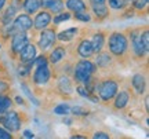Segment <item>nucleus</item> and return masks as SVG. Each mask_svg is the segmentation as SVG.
I'll list each match as a JSON object with an SVG mask.
<instances>
[{
	"label": "nucleus",
	"instance_id": "nucleus-1",
	"mask_svg": "<svg viewBox=\"0 0 149 139\" xmlns=\"http://www.w3.org/2000/svg\"><path fill=\"white\" fill-rule=\"evenodd\" d=\"M94 70H95V66L90 61L83 59V61L77 62V65L74 66V79L79 83H86L94 73Z\"/></svg>",
	"mask_w": 149,
	"mask_h": 139
},
{
	"label": "nucleus",
	"instance_id": "nucleus-2",
	"mask_svg": "<svg viewBox=\"0 0 149 139\" xmlns=\"http://www.w3.org/2000/svg\"><path fill=\"white\" fill-rule=\"evenodd\" d=\"M109 50L115 55H123L124 51L127 50V39L123 33H112L109 37Z\"/></svg>",
	"mask_w": 149,
	"mask_h": 139
},
{
	"label": "nucleus",
	"instance_id": "nucleus-3",
	"mask_svg": "<svg viewBox=\"0 0 149 139\" xmlns=\"http://www.w3.org/2000/svg\"><path fill=\"white\" fill-rule=\"evenodd\" d=\"M0 123L4 124V127L11 132H15L21 128V120L17 112H0Z\"/></svg>",
	"mask_w": 149,
	"mask_h": 139
},
{
	"label": "nucleus",
	"instance_id": "nucleus-4",
	"mask_svg": "<svg viewBox=\"0 0 149 139\" xmlns=\"http://www.w3.org/2000/svg\"><path fill=\"white\" fill-rule=\"evenodd\" d=\"M117 94V83L113 80H107L102 83L100 87V96L102 101H111L113 96Z\"/></svg>",
	"mask_w": 149,
	"mask_h": 139
},
{
	"label": "nucleus",
	"instance_id": "nucleus-5",
	"mask_svg": "<svg viewBox=\"0 0 149 139\" xmlns=\"http://www.w3.org/2000/svg\"><path fill=\"white\" fill-rule=\"evenodd\" d=\"M13 25V29H14V33L17 32H26L29 29H32L33 26V22L31 19V17L26 15V14H22V15H18L15 18L14 24Z\"/></svg>",
	"mask_w": 149,
	"mask_h": 139
},
{
	"label": "nucleus",
	"instance_id": "nucleus-6",
	"mask_svg": "<svg viewBox=\"0 0 149 139\" xmlns=\"http://www.w3.org/2000/svg\"><path fill=\"white\" fill-rule=\"evenodd\" d=\"M19 57H21V62L26 65H33V61H35V57H36V47L33 44L28 43L19 51Z\"/></svg>",
	"mask_w": 149,
	"mask_h": 139
},
{
	"label": "nucleus",
	"instance_id": "nucleus-7",
	"mask_svg": "<svg viewBox=\"0 0 149 139\" xmlns=\"http://www.w3.org/2000/svg\"><path fill=\"white\" fill-rule=\"evenodd\" d=\"M28 43H29V40H28V36L25 35V32H17L13 35L11 47H13V51H14V53H19Z\"/></svg>",
	"mask_w": 149,
	"mask_h": 139
},
{
	"label": "nucleus",
	"instance_id": "nucleus-8",
	"mask_svg": "<svg viewBox=\"0 0 149 139\" xmlns=\"http://www.w3.org/2000/svg\"><path fill=\"white\" fill-rule=\"evenodd\" d=\"M55 41V33L51 29H47V30H43L40 33V39H39V47L42 50H47L53 46V43Z\"/></svg>",
	"mask_w": 149,
	"mask_h": 139
},
{
	"label": "nucleus",
	"instance_id": "nucleus-9",
	"mask_svg": "<svg viewBox=\"0 0 149 139\" xmlns=\"http://www.w3.org/2000/svg\"><path fill=\"white\" fill-rule=\"evenodd\" d=\"M33 80L36 84H46L50 80V69L47 65L37 66V69L35 70V75H33Z\"/></svg>",
	"mask_w": 149,
	"mask_h": 139
},
{
	"label": "nucleus",
	"instance_id": "nucleus-10",
	"mask_svg": "<svg viewBox=\"0 0 149 139\" xmlns=\"http://www.w3.org/2000/svg\"><path fill=\"white\" fill-rule=\"evenodd\" d=\"M50 22H51V15L48 14L47 11H40L36 15V18H35L33 25H35L36 29L43 30V29H46V28L50 25Z\"/></svg>",
	"mask_w": 149,
	"mask_h": 139
},
{
	"label": "nucleus",
	"instance_id": "nucleus-11",
	"mask_svg": "<svg viewBox=\"0 0 149 139\" xmlns=\"http://www.w3.org/2000/svg\"><path fill=\"white\" fill-rule=\"evenodd\" d=\"M131 40H133V50H134V53L137 54L138 57H142L146 51H145L144 46H142V43H141V35H139L138 32H133Z\"/></svg>",
	"mask_w": 149,
	"mask_h": 139
},
{
	"label": "nucleus",
	"instance_id": "nucleus-12",
	"mask_svg": "<svg viewBox=\"0 0 149 139\" xmlns=\"http://www.w3.org/2000/svg\"><path fill=\"white\" fill-rule=\"evenodd\" d=\"M77 53H79L80 57H83V58H88L91 54H93V47H91V41H88V40H83V41H81V43L79 44Z\"/></svg>",
	"mask_w": 149,
	"mask_h": 139
},
{
	"label": "nucleus",
	"instance_id": "nucleus-13",
	"mask_svg": "<svg viewBox=\"0 0 149 139\" xmlns=\"http://www.w3.org/2000/svg\"><path fill=\"white\" fill-rule=\"evenodd\" d=\"M104 43H105V37L102 33H97L95 36L93 37L91 41V47H93V53H100L104 48Z\"/></svg>",
	"mask_w": 149,
	"mask_h": 139
},
{
	"label": "nucleus",
	"instance_id": "nucleus-14",
	"mask_svg": "<svg viewBox=\"0 0 149 139\" xmlns=\"http://www.w3.org/2000/svg\"><path fill=\"white\" fill-rule=\"evenodd\" d=\"M66 7L73 12H79V11H86V3L83 0H68L66 1Z\"/></svg>",
	"mask_w": 149,
	"mask_h": 139
},
{
	"label": "nucleus",
	"instance_id": "nucleus-15",
	"mask_svg": "<svg viewBox=\"0 0 149 139\" xmlns=\"http://www.w3.org/2000/svg\"><path fill=\"white\" fill-rule=\"evenodd\" d=\"M133 87L138 94H142L145 90V77L142 75H135L133 77Z\"/></svg>",
	"mask_w": 149,
	"mask_h": 139
},
{
	"label": "nucleus",
	"instance_id": "nucleus-16",
	"mask_svg": "<svg viewBox=\"0 0 149 139\" xmlns=\"http://www.w3.org/2000/svg\"><path fill=\"white\" fill-rule=\"evenodd\" d=\"M15 14H17V10L10 6V7L4 11L3 17H1V24H3V25H10L11 22H13V19L15 18Z\"/></svg>",
	"mask_w": 149,
	"mask_h": 139
},
{
	"label": "nucleus",
	"instance_id": "nucleus-17",
	"mask_svg": "<svg viewBox=\"0 0 149 139\" xmlns=\"http://www.w3.org/2000/svg\"><path fill=\"white\" fill-rule=\"evenodd\" d=\"M91 7L98 18H105L108 15V8L105 3H94V4H91Z\"/></svg>",
	"mask_w": 149,
	"mask_h": 139
},
{
	"label": "nucleus",
	"instance_id": "nucleus-18",
	"mask_svg": "<svg viewBox=\"0 0 149 139\" xmlns=\"http://www.w3.org/2000/svg\"><path fill=\"white\" fill-rule=\"evenodd\" d=\"M65 48L62 47H57L54 50L53 53L50 54V61L53 62V64H58L59 61H62L65 58Z\"/></svg>",
	"mask_w": 149,
	"mask_h": 139
},
{
	"label": "nucleus",
	"instance_id": "nucleus-19",
	"mask_svg": "<svg viewBox=\"0 0 149 139\" xmlns=\"http://www.w3.org/2000/svg\"><path fill=\"white\" fill-rule=\"evenodd\" d=\"M39 7H40L39 0H25V1H24V8H25V11H26L28 14L36 12V11L39 10Z\"/></svg>",
	"mask_w": 149,
	"mask_h": 139
},
{
	"label": "nucleus",
	"instance_id": "nucleus-20",
	"mask_svg": "<svg viewBox=\"0 0 149 139\" xmlns=\"http://www.w3.org/2000/svg\"><path fill=\"white\" fill-rule=\"evenodd\" d=\"M128 94L126 91H122L119 95H117L116 98V101H115V107L116 109H123V107L127 105V102H128Z\"/></svg>",
	"mask_w": 149,
	"mask_h": 139
},
{
	"label": "nucleus",
	"instance_id": "nucleus-21",
	"mask_svg": "<svg viewBox=\"0 0 149 139\" xmlns=\"http://www.w3.org/2000/svg\"><path fill=\"white\" fill-rule=\"evenodd\" d=\"M76 33H77V29L76 28H70L68 30H64V32H61L58 35V39L61 41H69L72 39L76 36Z\"/></svg>",
	"mask_w": 149,
	"mask_h": 139
},
{
	"label": "nucleus",
	"instance_id": "nucleus-22",
	"mask_svg": "<svg viewBox=\"0 0 149 139\" xmlns=\"http://www.w3.org/2000/svg\"><path fill=\"white\" fill-rule=\"evenodd\" d=\"M59 90L66 92V94L72 92V86H70V81L68 77H62V79L59 80Z\"/></svg>",
	"mask_w": 149,
	"mask_h": 139
},
{
	"label": "nucleus",
	"instance_id": "nucleus-23",
	"mask_svg": "<svg viewBox=\"0 0 149 139\" xmlns=\"http://www.w3.org/2000/svg\"><path fill=\"white\" fill-rule=\"evenodd\" d=\"M48 8L53 11L54 14H57V12H61V11H62V8H64V1H62V0H53Z\"/></svg>",
	"mask_w": 149,
	"mask_h": 139
},
{
	"label": "nucleus",
	"instance_id": "nucleus-24",
	"mask_svg": "<svg viewBox=\"0 0 149 139\" xmlns=\"http://www.w3.org/2000/svg\"><path fill=\"white\" fill-rule=\"evenodd\" d=\"M111 62V57H109V54H101V55H98V58H97V64L98 66H101V68H105L108 66Z\"/></svg>",
	"mask_w": 149,
	"mask_h": 139
},
{
	"label": "nucleus",
	"instance_id": "nucleus-25",
	"mask_svg": "<svg viewBox=\"0 0 149 139\" xmlns=\"http://www.w3.org/2000/svg\"><path fill=\"white\" fill-rule=\"evenodd\" d=\"M11 106V99L8 96L0 95V112H6L8 110Z\"/></svg>",
	"mask_w": 149,
	"mask_h": 139
},
{
	"label": "nucleus",
	"instance_id": "nucleus-26",
	"mask_svg": "<svg viewBox=\"0 0 149 139\" xmlns=\"http://www.w3.org/2000/svg\"><path fill=\"white\" fill-rule=\"evenodd\" d=\"M69 112H70V107L68 106V105H65V103L58 105V106L54 109V113H55V114H59V116H66V114H69Z\"/></svg>",
	"mask_w": 149,
	"mask_h": 139
},
{
	"label": "nucleus",
	"instance_id": "nucleus-27",
	"mask_svg": "<svg viewBox=\"0 0 149 139\" xmlns=\"http://www.w3.org/2000/svg\"><path fill=\"white\" fill-rule=\"evenodd\" d=\"M141 43L144 46L145 51H148L149 50V33H148V30H144V33L141 35Z\"/></svg>",
	"mask_w": 149,
	"mask_h": 139
},
{
	"label": "nucleus",
	"instance_id": "nucleus-28",
	"mask_svg": "<svg viewBox=\"0 0 149 139\" xmlns=\"http://www.w3.org/2000/svg\"><path fill=\"white\" fill-rule=\"evenodd\" d=\"M70 18V14L69 12H62V14H58V15L54 18V24H61L64 21H68Z\"/></svg>",
	"mask_w": 149,
	"mask_h": 139
},
{
	"label": "nucleus",
	"instance_id": "nucleus-29",
	"mask_svg": "<svg viewBox=\"0 0 149 139\" xmlns=\"http://www.w3.org/2000/svg\"><path fill=\"white\" fill-rule=\"evenodd\" d=\"M74 18L79 19V21H83V22H88L90 21V15L86 14L84 11H79V12H74Z\"/></svg>",
	"mask_w": 149,
	"mask_h": 139
},
{
	"label": "nucleus",
	"instance_id": "nucleus-30",
	"mask_svg": "<svg viewBox=\"0 0 149 139\" xmlns=\"http://www.w3.org/2000/svg\"><path fill=\"white\" fill-rule=\"evenodd\" d=\"M108 1H109V6L112 8H115V10L122 8L123 4H124V0H108Z\"/></svg>",
	"mask_w": 149,
	"mask_h": 139
},
{
	"label": "nucleus",
	"instance_id": "nucleus-31",
	"mask_svg": "<svg viewBox=\"0 0 149 139\" xmlns=\"http://www.w3.org/2000/svg\"><path fill=\"white\" fill-rule=\"evenodd\" d=\"M21 88L24 90V92H25V94H26V95L29 96V99H31V101H33V103H35V105H39L37 99H36V98H33V95L31 94V92H29V90H28V87L25 86V84H21Z\"/></svg>",
	"mask_w": 149,
	"mask_h": 139
},
{
	"label": "nucleus",
	"instance_id": "nucleus-32",
	"mask_svg": "<svg viewBox=\"0 0 149 139\" xmlns=\"http://www.w3.org/2000/svg\"><path fill=\"white\" fill-rule=\"evenodd\" d=\"M33 64H36V66H40V65H47V59H46V57H39V58H36L35 61H33Z\"/></svg>",
	"mask_w": 149,
	"mask_h": 139
},
{
	"label": "nucleus",
	"instance_id": "nucleus-33",
	"mask_svg": "<svg viewBox=\"0 0 149 139\" xmlns=\"http://www.w3.org/2000/svg\"><path fill=\"white\" fill-rule=\"evenodd\" d=\"M146 4H148V1H146V0H137V1H135V4H134V7H135V8H144Z\"/></svg>",
	"mask_w": 149,
	"mask_h": 139
},
{
	"label": "nucleus",
	"instance_id": "nucleus-34",
	"mask_svg": "<svg viewBox=\"0 0 149 139\" xmlns=\"http://www.w3.org/2000/svg\"><path fill=\"white\" fill-rule=\"evenodd\" d=\"M10 138H11V135H10V132H8V131L0 128V139H10Z\"/></svg>",
	"mask_w": 149,
	"mask_h": 139
},
{
	"label": "nucleus",
	"instance_id": "nucleus-35",
	"mask_svg": "<svg viewBox=\"0 0 149 139\" xmlns=\"http://www.w3.org/2000/svg\"><path fill=\"white\" fill-rule=\"evenodd\" d=\"M94 138H100V139H109V135L107 132H95Z\"/></svg>",
	"mask_w": 149,
	"mask_h": 139
},
{
	"label": "nucleus",
	"instance_id": "nucleus-36",
	"mask_svg": "<svg viewBox=\"0 0 149 139\" xmlns=\"http://www.w3.org/2000/svg\"><path fill=\"white\" fill-rule=\"evenodd\" d=\"M77 92H79L81 96H84V98H88V92L86 91L84 87H79V88H77Z\"/></svg>",
	"mask_w": 149,
	"mask_h": 139
},
{
	"label": "nucleus",
	"instance_id": "nucleus-37",
	"mask_svg": "<svg viewBox=\"0 0 149 139\" xmlns=\"http://www.w3.org/2000/svg\"><path fill=\"white\" fill-rule=\"evenodd\" d=\"M73 113L74 114H87V112L83 110L81 107H73Z\"/></svg>",
	"mask_w": 149,
	"mask_h": 139
},
{
	"label": "nucleus",
	"instance_id": "nucleus-38",
	"mask_svg": "<svg viewBox=\"0 0 149 139\" xmlns=\"http://www.w3.org/2000/svg\"><path fill=\"white\" fill-rule=\"evenodd\" d=\"M51 1H53V0H39L40 6H43V7H50Z\"/></svg>",
	"mask_w": 149,
	"mask_h": 139
},
{
	"label": "nucleus",
	"instance_id": "nucleus-39",
	"mask_svg": "<svg viewBox=\"0 0 149 139\" xmlns=\"http://www.w3.org/2000/svg\"><path fill=\"white\" fill-rule=\"evenodd\" d=\"M24 136H25V138H33L35 135H33V132H31V131H25V132H24Z\"/></svg>",
	"mask_w": 149,
	"mask_h": 139
},
{
	"label": "nucleus",
	"instance_id": "nucleus-40",
	"mask_svg": "<svg viewBox=\"0 0 149 139\" xmlns=\"http://www.w3.org/2000/svg\"><path fill=\"white\" fill-rule=\"evenodd\" d=\"M8 87H7V84H4V83H1L0 81V92H3V91H6Z\"/></svg>",
	"mask_w": 149,
	"mask_h": 139
},
{
	"label": "nucleus",
	"instance_id": "nucleus-41",
	"mask_svg": "<svg viewBox=\"0 0 149 139\" xmlns=\"http://www.w3.org/2000/svg\"><path fill=\"white\" fill-rule=\"evenodd\" d=\"M6 4V0H0V11L3 10V7H4Z\"/></svg>",
	"mask_w": 149,
	"mask_h": 139
},
{
	"label": "nucleus",
	"instance_id": "nucleus-42",
	"mask_svg": "<svg viewBox=\"0 0 149 139\" xmlns=\"http://www.w3.org/2000/svg\"><path fill=\"white\" fill-rule=\"evenodd\" d=\"M17 102L21 105V103H24V101H22V98H19V96H17Z\"/></svg>",
	"mask_w": 149,
	"mask_h": 139
},
{
	"label": "nucleus",
	"instance_id": "nucleus-43",
	"mask_svg": "<svg viewBox=\"0 0 149 139\" xmlns=\"http://www.w3.org/2000/svg\"><path fill=\"white\" fill-rule=\"evenodd\" d=\"M146 1H148V3H149V0H146Z\"/></svg>",
	"mask_w": 149,
	"mask_h": 139
}]
</instances>
